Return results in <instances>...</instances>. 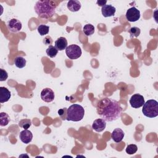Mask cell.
I'll use <instances>...</instances> for the list:
<instances>
[{"mask_svg":"<svg viewBox=\"0 0 158 158\" xmlns=\"http://www.w3.org/2000/svg\"><path fill=\"white\" fill-rule=\"evenodd\" d=\"M19 138L22 143L25 144H28L32 140L33 134L31 131L24 129L23 130L20 131L19 135Z\"/></svg>","mask_w":158,"mask_h":158,"instance_id":"obj_11","label":"cell"},{"mask_svg":"<svg viewBox=\"0 0 158 158\" xmlns=\"http://www.w3.org/2000/svg\"><path fill=\"white\" fill-rule=\"evenodd\" d=\"M34 9L40 18L49 19L55 14L56 5L49 0L38 1L35 3Z\"/></svg>","mask_w":158,"mask_h":158,"instance_id":"obj_2","label":"cell"},{"mask_svg":"<svg viewBox=\"0 0 158 158\" xmlns=\"http://www.w3.org/2000/svg\"><path fill=\"white\" fill-rule=\"evenodd\" d=\"M106 127V122L102 118H98L94 120L92 124V128L96 132L104 131Z\"/></svg>","mask_w":158,"mask_h":158,"instance_id":"obj_10","label":"cell"},{"mask_svg":"<svg viewBox=\"0 0 158 158\" xmlns=\"http://www.w3.org/2000/svg\"><path fill=\"white\" fill-rule=\"evenodd\" d=\"M116 11L115 7L110 4H106L101 8V12L104 17H109L114 16Z\"/></svg>","mask_w":158,"mask_h":158,"instance_id":"obj_12","label":"cell"},{"mask_svg":"<svg viewBox=\"0 0 158 158\" xmlns=\"http://www.w3.org/2000/svg\"><path fill=\"white\" fill-rule=\"evenodd\" d=\"M98 114L106 122H112L120 117L122 108L118 102L110 98L101 99L97 104Z\"/></svg>","mask_w":158,"mask_h":158,"instance_id":"obj_1","label":"cell"},{"mask_svg":"<svg viewBox=\"0 0 158 158\" xmlns=\"http://www.w3.org/2000/svg\"><path fill=\"white\" fill-rule=\"evenodd\" d=\"M31 120L30 119H27V118L22 119L19 123V125L20 127H22L24 129H26V130L29 128L31 126Z\"/></svg>","mask_w":158,"mask_h":158,"instance_id":"obj_22","label":"cell"},{"mask_svg":"<svg viewBox=\"0 0 158 158\" xmlns=\"http://www.w3.org/2000/svg\"><path fill=\"white\" fill-rule=\"evenodd\" d=\"M11 94L9 89L4 86L0 87V102L4 103L7 102L10 98Z\"/></svg>","mask_w":158,"mask_h":158,"instance_id":"obj_14","label":"cell"},{"mask_svg":"<svg viewBox=\"0 0 158 158\" xmlns=\"http://www.w3.org/2000/svg\"><path fill=\"white\" fill-rule=\"evenodd\" d=\"M130 35V37L131 38H136L138 37L139 35H140V33H141V30L140 29L138 28V27H131L129 31H128Z\"/></svg>","mask_w":158,"mask_h":158,"instance_id":"obj_23","label":"cell"},{"mask_svg":"<svg viewBox=\"0 0 158 158\" xmlns=\"http://www.w3.org/2000/svg\"><path fill=\"white\" fill-rule=\"evenodd\" d=\"M67 110V108H63V109H61L58 110V114L59 115V116L60 117V118L63 120H66Z\"/></svg>","mask_w":158,"mask_h":158,"instance_id":"obj_26","label":"cell"},{"mask_svg":"<svg viewBox=\"0 0 158 158\" xmlns=\"http://www.w3.org/2000/svg\"><path fill=\"white\" fill-rule=\"evenodd\" d=\"M55 47L58 51H62L66 49L67 47V41L64 37H59L55 41Z\"/></svg>","mask_w":158,"mask_h":158,"instance_id":"obj_16","label":"cell"},{"mask_svg":"<svg viewBox=\"0 0 158 158\" xmlns=\"http://www.w3.org/2000/svg\"><path fill=\"white\" fill-rule=\"evenodd\" d=\"M125 17L130 22H136L140 18V11L135 7H132L127 10Z\"/></svg>","mask_w":158,"mask_h":158,"instance_id":"obj_6","label":"cell"},{"mask_svg":"<svg viewBox=\"0 0 158 158\" xmlns=\"http://www.w3.org/2000/svg\"><path fill=\"white\" fill-rule=\"evenodd\" d=\"M67 7L70 11L73 12H76L81 9V4L79 1L72 0V1H68Z\"/></svg>","mask_w":158,"mask_h":158,"instance_id":"obj_15","label":"cell"},{"mask_svg":"<svg viewBox=\"0 0 158 158\" xmlns=\"http://www.w3.org/2000/svg\"><path fill=\"white\" fill-rule=\"evenodd\" d=\"M46 54L48 55V56H49V57L53 58V57H56V55L57 54L58 50L57 49V48L55 46H54L52 45H50L46 50Z\"/></svg>","mask_w":158,"mask_h":158,"instance_id":"obj_18","label":"cell"},{"mask_svg":"<svg viewBox=\"0 0 158 158\" xmlns=\"http://www.w3.org/2000/svg\"><path fill=\"white\" fill-rule=\"evenodd\" d=\"M8 30L13 33H16L21 30L22 25L20 21L16 19H12L7 23Z\"/></svg>","mask_w":158,"mask_h":158,"instance_id":"obj_9","label":"cell"},{"mask_svg":"<svg viewBox=\"0 0 158 158\" xmlns=\"http://www.w3.org/2000/svg\"><path fill=\"white\" fill-rule=\"evenodd\" d=\"M83 31L86 36H91L94 32V27L90 23L86 24L83 27Z\"/></svg>","mask_w":158,"mask_h":158,"instance_id":"obj_20","label":"cell"},{"mask_svg":"<svg viewBox=\"0 0 158 158\" xmlns=\"http://www.w3.org/2000/svg\"><path fill=\"white\" fill-rule=\"evenodd\" d=\"M44 43L47 45L51 44L52 43V40L50 36H48L45 37V38L44 39Z\"/></svg>","mask_w":158,"mask_h":158,"instance_id":"obj_27","label":"cell"},{"mask_svg":"<svg viewBox=\"0 0 158 158\" xmlns=\"http://www.w3.org/2000/svg\"><path fill=\"white\" fill-rule=\"evenodd\" d=\"M142 112L144 115L154 118L158 115V102L154 99H149L143 104Z\"/></svg>","mask_w":158,"mask_h":158,"instance_id":"obj_4","label":"cell"},{"mask_svg":"<svg viewBox=\"0 0 158 158\" xmlns=\"http://www.w3.org/2000/svg\"><path fill=\"white\" fill-rule=\"evenodd\" d=\"M26 62H27L26 59L24 57H21V56L17 57L14 60L15 66L19 69H22V68L24 67L26 65Z\"/></svg>","mask_w":158,"mask_h":158,"instance_id":"obj_19","label":"cell"},{"mask_svg":"<svg viewBox=\"0 0 158 158\" xmlns=\"http://www.w3.org/2000/svg\"><path fill=\"white\" fill-rule=\"evenodd\" d=\"M10 122V117L6 112H1L0 114V125L1 127L6 126Z\"/></svg>","mask_w":158,"mask_h":158,"instance_id":"obj_17","label":"cell"},{"mask_svg":"<svg viewBox=\"0 0 158 158\" xmlns=\"http://www.w3.org/2000/svg\"><path fill=\"white\" fill-rule=\"evenodd\" d=\"M137 150H138L137 146L136 144H131L127 146L125 149V151L128 154H134L136 152Z\"/></svg>","mask_w":158,"mask_h":158,"instance_id":"obj_24","label":"cell"},{"mask_svg":"<svg viewBox=\"0 0 158 158\" xmlns=\"http://www.w3.org/2000/svg\"><path fill=\"white\" fill-rule=\"evenodd\" d=\"M85 115L84 108L79 104H72L67 109L66 120L69 121L78 122L83 119Z\"/></svg>","mask_w":158,"mask_h":158,"instance_id":"obj_3","label":"cell"},{"mask_svg":"<svg viewBox=\"0 0 158 158\" xmlns=\"http://www.w3.org/2000/svg\"><path fill=\"white\" fill-rule=\"evenodd\" d=\"M125 136L123 131L119 128H117L113 130L111 133V138L115 143H120L122 141Z\"/></svg>","mask_w":158,"mask_h":158,"instance_id":"obj_13","label":"cell"},{"mask_svg":"<svg viewBox=\"0 0 158 158\" xmlns=\"http://www.w3.org/2000/svg\"><path fill=\"white\" fill-rule=\"evenodd\" d=\"M144 102V97L138 93L133 94L130 99V104L133 108H139L143 106Z\"/></svg>","mask_w":158,"mask_h":158,"instance_id":"obj_7","label":"cell"},{"mask_svg":"<svg viewBox=\"0 0 158 158\" xmlns=\"http://www.w3.org/2000/svg\"><path fill=\"white\" fill-rule=\"evenodd\" d=\"M49 27L46 25H40L37 28V30L41 36L47 35L49 33Z\"/></svg>","mask_w":158,"mask_h":158,"instance_id":"obj_21","label":"cell"},{"mask_svg":"<svg viewBox=\"0 0 158 158\" xmlns=\"http://www.w3.org/2000/svg\"><path fill=\"white\" fill-rule=\"evenodd\" d=\"M67 56L72 60L79 58L81 55V49L80 47L77 44H71L65 49Z\"/></svg>","mask_w":158,"mask_h":158,"instance_id":"obj_5","label":"cell"},{"mask_svg":"<svg viewBox=\"0 0 158 158\" xmlns=\"http://www.w3.org/2000/svg\"><path fill=\"white\" fill-rule=\"evenodd\" d=\"M54 91L49 88H46L41 92V98L44 102H51L54 99Z\"/></svg>","mask_w":158,"mask_h":158,"instance_id":"obj_8","label":"cell"},{"mask_svg":"<svg viewBox=\"0 0 158 158\" xmlns=\"http://www.w3.org/2000/svg\"><path fill=\"white\" fill-rule=\"evenodd\" d=\"M8 77V73L7 72L4 70V69H0V81H6Z\"/></svg>","mask_w":158,"mask_h":158,"instance_id":"obj_25","label":"cell"},{"mask_svg":"<svg viewBox=\"0 0 158 158\" xmlns=\"http://www.w3.org/2000/svg\"><path fill=\"white\" fill-rule=\"evenodd\" d=\"M107 3V1H97L96 4L99 6H104V5H106Z\"/></svg>","mask_w":158,"mask_h":158,"instance_id":"obj_28","label":"cell"}]
</instances>
